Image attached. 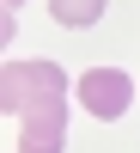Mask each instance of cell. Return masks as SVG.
Returning a JSON list of instances; mask_svg holds the SVG:
<instances>
[{"label":"cell","instance_id":"obj_1","mask_svg":"<svg viewBox=\"0 0 140 153\" xmlns=\"http://www.w3.org/2000/svg\"><path fill=\"white\" fill-rule=\"evenodd\" d=\"M85 80H92V110H122L128 86H122L116 68H97V74H85Z\"/></svg>","mask_w":140,"mask_h":153}]
</instances>
